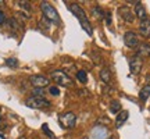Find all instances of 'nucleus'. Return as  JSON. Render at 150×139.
<instances>
[{"label":"nucleus","mask_w":150,"mask_h":139,"mask_svg":"<svg viewBox=\"0 0 150 139\" xmlns=\"http://www.w3.org/2000/svg\"><path fill=\"white\" fill-rule=\"evenodd\" d=\"M70 10L72 11L74 16L78 18V21L81 22V27L85 29V32L88 33V35H92V33H93V28H92V24H91V21H89V18H88L85 11L82 10L78 4H75V3L70 4Z\"/></svg>","instance_id":"f257e3e1"},{"label":"nucleus","mask_w":150,"mask_h":139,"mask_svg":"<svg viewBox=\"0 0 150 139\" xmlns=\"http://www.w3.org/2000/svg\"><path fill=\"white\" fill-rule=\"evenodd\" d=\"M40 9H42V13H43V16H45L46 20H49V21H52V22H56V24L60 22L59 13L56 11V9H54L50 3L42 1V3H40Z\"/></svg>","instance_id":"f03ea898"},{"label":"nucleus","mask_w":150,"mask_h":139,"mask_svg":"<svg viewBox=\"0 0 150 139\" xmlns=\"http://www.w3.org/2000/svg\"><path fill=\"white\" fill-rule=\"evenodd\" d=\"M50 77H52V79H53L54 82H57V84L61 86L72 85V79L65 74L64 71H61V70H54V71H52V72H50Z\"/></svg>","instance_id":"7ed1b4c3"},{"label":"nucleus","mask_w":150,"mask_h":139,"mask_svg":"<svg viewBox=\"0 0 150 139\" xmlns=\"http://www.w3.org/2000/svg\"><path fill=\"white\" fill-rule=\"evenodd\" d=\"M59 123L61 124L63 128H74L75 127V123H76V116H75L72 111H67V113H63L59 116Z\"/></svg>","instance_id":"20e7f679"},{"label":"nucleus","mask_w":150,"mask_h":139,"mask_svg":"<svg viewBox=\"0 0 150 139\" xmlns=\"http://www.w3.org/2000/svg\"><path fill=\"white\" fill-rule=\"evenodd\" d=\"M27 106L31 109H46L50 106V102L45 97L40 96H31L29 99H27Z\"/></svg>","instance_id":"39448f33"},{"label":"nucleus","mask_w":150,"mask_h":139,"mask_svg":"<svg viewBox=\"0 0 150 139\" xmlns=\"http://www.w3.org/2000/svg\"><path fill=\"white\" fill-rule=\"evenodd\" d=\"M124 43L128 48H138L139 46V38L134 31H128L124 35Z\"/></svg>","instance_id":"423d86ee"},{"label":"nucleus","mask_w":150,"mask_h":139,"mask_svg":"<svg viewBox=\"0 0 150 139\" xmlns=\"http://www.w3.org/2000/svg\"><path fill=\"white\" fill-rule=\"evenodd\" d=\"M142 65H143V60L138 56H134V57L129 59V70L134 75L139 74L140 70H142Z\"/></svg>","instance_id":"0eeeda50"},{"label":"nucleus","mask_w":150,"mask_h":139,"mask_svg":"<svg viewBox=\"0 0 150 139\" xmlns=\"http://www.w3.org/2000/svg\"><path fill=\"white\" fill-rule=\"evenodd\" d=\"M29 82L35 88H40V89H43L45 86L49 85V79L46 77H43V75H31L29 77Z\"/></svg>","instance_id":"6e6552de"},{"label":"nucleus","mask_w":150,"mask_h":139,"mask_svg":"<svg viewBox=\"0 0 150 139\" xmlns=\"http://www.w3.org/2000/svg\"><path fill=\"white\" fill-rule=\"evenodd\" d=\"M118 13H120V16H121V18H122L125 22H134L135 20V16L134 13L129 10V7H127V6H122V7H120L118 9Z\"/></svg>","instance_id":"1a4fd4ad"},{"label":"nucleus","mask_w":150,"mask_h":139,"mask_svg":"<svg viewBox=\"0 0 150 139\" xmlns=\"http://www.w3.org/2000/svg\"><path fill=\"white\" fill-rule=\"evenodd\" d=\"M139 32H140L142 36H145V38L150 36V20L149 18H146V20H143V21H140Z\"/></svg>","instance_id":"9d476101"},{"label":"nucleus","mask_w":150,"mask_h":139,"mask_svg":"<svg viewBox=\"0 0 150 139\" xmlns=\"http://www.w3.org/2000/svg\"><path fill=\"white\" fill-rule=\"evenodd\" d=\"M136 56H138V57H140V59L150 56V45H147V43H142L140 46H138Z\"/></svg>","instance_id":"9b49d317"},{"label":"nucleus","mask_w":150,"mask_h":139,"mask_svg":"<svg viewBox=\"0 0 150 139\" xmlns=\"http://www.w3.org/2000/svg\"><path fill=\"white\" fill-rule=\"evenodd\" d=\"M135 14L140 18V21H143V20H146V18H147V13H146L145 6L142 4L140 1L136 4V7H135Z\"/></svg>","instance_id":"f8f14e48"},{"label":"nucleus","mask_w":150,"mask_h":139,"mask_svg":"<svg viewBox=\"0 0 150 139\" xmlns=\"http://www.w3.org/2000/svg\"><path fill=\"white\" fill-rule=\"evenodd\" d=\"M128 116L129 113L127 111V110H122V111L118 113L117 116V120H115V125H117V128H120V127H122V124L128 120Z\"/></svg>","instance_id":"ddd939ff"},{"label":"nucleus","mask_w":150,"mask_h":139,"mask_svg":"<svg viewBox=\"0 0 150 139\" xmlns=\"http://www.w3.org/2000/svg\"><path fill=\"white\" fill-rule=\"evenodd\" d=\"M149 96H150V85H146V86H143V88L140 89L139 99L142 100V102H146V100L149 99Z\"/></svg>","instance_id":"4468645a"},{"label":"nucleus","mask_w":150,"mask_h":139,"mask_svg":"<svg viewBox=\"0 0 150 139\" xmlns=\"http://www.w3.org/2000/svg\"><path fill=\"white\" fill-rule=\"evenodd\" d=\"M104 14H106V13H104V11H103L99 6H96V7H92V16L95 17L96 20H99V21H100V20H103V18H104Z\"/></svg>","instance_id":"2eb2a0df"},{"label":"nucleus","mask_w":150,"mask_h":139,"mask_svg":"<svg viewBox=\"0 0 150 139\" xmlns=\"http://www.w3.org/2000/svg\"><path fill=\"white\" fill-rule=\"evenodd\" d=\"M100 78H102V81L104 84H108L111 81V71L108 68H103L100 71Z\"/></svg>","instance_id":"dca6fc26"},{"label":"nucleus","mask_w":150,"mask_h":139,"mask_svg":"<svg viewBox=\"0 0 150 139\" xmlns=\"http://www.w3.org/2000/svg\"><path fill=\"white\" fill-rule=\"evenodd\" d=\"M120 110H121V103L118 100H112L111 104H110V111L114 113V114H118Z\"/></svg>","instance_id":"f3484780"},{"label":"nucleus","mask_w":150,"mask_h":139,"mask_svg":"<svg viewBox=\"0 0 150 139\" xmlns=\"http://www.w3.org/2000/svg\"><path fill=\"white\" fill-rule=\"evenodd\" d=\"M76 78L79 79V82H82V84H86V82H88V74H86V71H83V70L78 71Z\"/></svg>","instance_id":"a211bd4d"},{"label":"nucleus","mask_w":150,"mask_h":139,"mask_svg":"<svg viewBox=\"0 0 150 139\" xmlns=\"http://www.w3.org/2000/svg\"><path fill=\"white\" fill-rule=\"evenodd\" d=\"M6 64L8 65V67H11V68H14V67H17V65H18V60H17V59H13V57H11V59H7V60H6Z\"/></svg>","instance_id":"6ab92c4d"},{"label":"nucleus","mask_w":150,"mask_h":139,"mask_svg":"<svg viewBox=\"0 0 150 139\" xmlns=\"http://www.w3.org/2000/svg\"><path fill=\"white\" fill-rule=\"evenodd\" d=\"M42 129H43V132H45V134H47L52 139H54V134L52 132V131H50V129H49L47 124H43V125H42Z\"/></svg>","instance_id":"aec40b11"},{"label":"nucleus","mask_w":150,"mask_h":139,"mask_svg":"<svg viewBox=\"0 0 150 139\" xmlns=\"http://www.w3.org/2000/svg\"><path fill=\"white\" fill-rule=\"evenodd\" d=\"M32 93H33V96H40V97H43V95H45L43 89H40V88H35Z\"/></svg>","instance_id":"412c9836"},{"label":"nucleus","mask_w":150,"mask_h":139,"mask_svg":"<svg viewBox=\"0 0 150 139\" xmlns=\"http://www.w3.org/2000/svg\"><path fill=\"white\" fill-rule=\"evenodd\" d=\"M49 92H50V95H53V96H57V95L60 93L57 86H50V88H49Z\"/></svg>","instance_id":"4be33fe9"},{"label":"nucleus","mask_w":150,"mask_h":139,"mask_svg":"<svg viewBox=\"0 0 150 139\" xmlns=\"http://www.w3.org/2000/svg\"><path fill=\"white\" fill-rule=\"evenodd\" d=\"M104 20H106V22H107V25L111 24V14H110V11H107V13L104 14Z\"/></svg>","instance_id":"5701e85b"},{"label":"nucleus","mask_w":150,"mask_h":139,"mask_svg":"<svg viewBox=\"0 0 150 139\" xmlns=\"http://www.w3.org/2000/svg\"><path fill=\"white\" fill-rule=\"evenodd\" d=\"M18 4L21 6V7H24V9H27V10H29V9H31V6H29V3H28V1H18Z\"/></svg>","instance_id":"b1692460"},{"label":"nucleus","mask_w":150,"mask_h":139,"mask_svg":"<svg viewBox=\"0 0 150 139\" xmlns=\"http://www.w3.org/2000/svg\"><path fill=\"white\" fill-rule=\"evenodd\" d=\"M6 22V16H4V13L0 10V25H3Z\"/></svg>","instance_id":"393cba45"},{"label":"nucleus","mask_w":150,"mask_h":139,"mask_svg":"<svg viewBox=\"0 0 150 139\" xmlns=\"http://www.w3.org/2000/svg\"><path fill=\"white\" fill-rule=\"evenodd\" d=\"M18 139H27V138H24V136H21V138H18Z\"/></svg>","instance_id":"a878e982"},{"label":"nucleus","mask_w":150,"mask_h":139,"mask_svg":"<svg viewBox=\"0 0 150 139\" xmlns=\"http://www.w3.org/2000/svg\"><path fill=\"white\" fill-rule=\"evenodd\" d=\"M107 139H114V138H112V136H111V138H107Z\"/></svg>","instance_id":"bb28decb"},{"label":"nucleus","mask_w":150,"mask_h":139,"mask_svg":"<svg viewBox=\"0 0 150 139\" xmlns=\"http://www.w3.org/2000/svg\"><path fill=\"white\" fill-rule=\"evenodd\" d=\"M0 3H1V1H0Z\"/></svg>","instance_id":"cd10ccee"},{"label":"nucleus","mask_w":150,"mask_h":139,"mask_svg":"<svg viewBox=\"0 0 150 139\" xmlns=\"http://www.w3.org/2000/svg\"><path fill=\"white\" fill-rule=\"evenodd\" d=\"M0 118H1V117H0Z\"/></svg>","instance_id":"c85d7f7f"}]
</instances>
